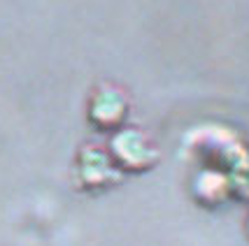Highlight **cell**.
Returning <instances> with one entry per match:
<instances>
[{"label": "cell", "instance_id": "cell-2", "mask_svg": "<svg viewBox=\"0 0 249 246\" xmlns=\"http://www.w3.org/2000/svg\"><path fill=\"white\" fill-rule=\"evenodd\" d=\"M126 116V100L117 91H100L91 105V121L100 128H114Z\"/></svg>", "mask_w": 249, "mask_h": 246}, {"label": "cell", "instance_id": "cell-5", "mask_svg": "<svg viewBox=\"0 0 249 246\" xmlns=\"http://www.w3.org/2000/svg\"><path fill=\"white\" fill-rule=\"evenodd\" d=\"M247 235H249V221H247Z\"/></svg>", "mask_w": 249, "mask_h": 246}, {"label": "cell", "instance_id": "cell-3", "mask_svg": "<svg viewBox=\"0 0 249 246\" xmlns=\"http://www.w3.org/2000/svg\"><path fill=\"white\" fill-rule=\"evenodd\" d=\"M196 197L205 204H219L224 202L231 193V181L226 174H221L217 170H205L196 177L194 181Z\"/></svg>", "mask_w": 249, "mask_h": 246}, {"label": "cell", "instance_id": "cell-4", "mask_svg": "<svg viewBox=\"0 0 249 246\" xmlns=\"http://www.w3.org/2000/svg\"><path fill=\"white\" fill-rule=\"evenodd\" d=\"M79 172H82L84 183L89 186H105L107 179L114 177V167L107 163V158L103 153H96L93 149H87V153L82 156Z\"/></svg>", "mask_w": 249, "mask_h": 246}, {"label": "cell", "instance_id": "cell-1", "mask_svg": "<svg viewBox=\"0 0 249 246\" xmlns=\"http://www.w3.org/2000/svg\"><path fill=\"white\" fill-rule=\"evenodd\" d=\"M112 158L124 170H144L156 161V151L144 142L140 132L124 130L112 137Z\"/></svg>", "mask_w": 249, "mask_h": 246}]
</instances>
